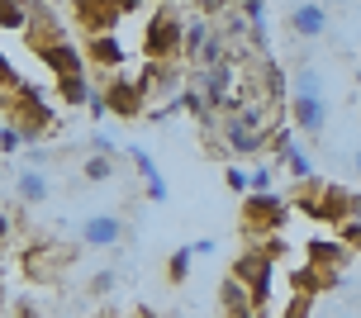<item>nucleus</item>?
I'll return each instance as SVG.
<instances>
[{"mask_svg": "<svg viewBox=\"0 0 361 318\" xmlns=\"http://www.w3.org/2000/svg\"><path fill=\"white\" fill-rule=\"evenodd\" d=\"M29 5V24H24V43H29V53H48L57 43H67V24L57 19V5L48 0H24Z\"/></svg>", "mask_w": 361, "mask_h": 318, "instance_id": "obj_4", "label": "nucleus"}, {"mask_svg": "<svg viewBox=\"0 0 361 318\" xmlns=\"http://www.w3.org/2000/svg\"><path fill=\"white\" fill-rule=\"evenodd\" d=\"M219 309H224V318H228V314H243V309H252V295H247V285L228 276V281L219 285Z\"/></svg>", "mask_w": 361, "mask_h": 318, "instance_id": "obj_18", "label": "nucleus"}, {"mask_svg": "<svg viewBox=\"0 0 361 318\" xmlns=\"http://www.w3.org/2000/svg\"><path fill=\"white\" fill-rule=\"evenodd\" d=\"M100 95H105V105H109L114 119H138V114H147V90L138 86V76L114 71V81L100 86Z\"/></svg>", "mask_w": 361, "mask_h": 318, "instance_id": "obj_6", "label": "nucleus"}, {"mask_svg": "<svg viewBox=\"0 0 361 318\" xmlns=\"http://www.w3.org/2000/svg\"><path fill=\"white\" fill-rule=\"evenodd\" d=\"M24 24H29V5L24 0H0V29L5 34H24Z\"/></svg>", "mask_w": 361, "mask_h": 318, "instance_id": "obj_20", "label": "nucleus"}, {"mask_svg": "<svg viewBox=\"0 0 361 318\" xmlns=\"http://www.w3.org/2000/svg\"><path fill=\"white\" fill-rule=\"evenodd\" d=\"M15 195L19 200H24V204H48V200H53V181L43 176V171H38V166H24V171H19L15 176Z\"/></svg>", "mask_w": 361, "mask_h": 318, "instance_id": "obj_15", "label": "nucleus"}, {"mask_svg": "<svg viewBox=\"0 0 361 318\" xmlns=\"http://www.w3.org/2000/svg\"><path fill=\"white\" fill-rule=\"evenodd\" d=\"M10 114H15V128L24 133V142H34V138H43L48 128H53V109H48V100H43V90H34V86H19L10 100Z\"/></svg>", "mask_w": 361, "mask_h": 318, "instance_id": "obj_3", "label": "nucleus"}, {"mask_svg": "<svg viewBox=\"0 0 361 318\" xmlns=\"http://www.w3.org/2000/svg\"><path fill=\"white\" fill-rule=\"evenodd\" d=\"M209 19H185V48H180V57L195 67V57H200V48H204V38H209Z\"/></svg>", "mask_w": 361, "mask_h": 318, "instance_id": "obj_19", "label": "nucleus"}, {"mask_svg": "<svg viewBox=\"0 0 361 318\" xmlns=\"http://www.w3.org/2000/svg\"><path fill=\"white\" fill-rule=\"evenodd\" d=\"M271 181H276V171H271V166H252V171H247V195H267Z\"/></svg>", "mask_w": 361, "mask_h": 318, "instance_id": "obj_27", "label": "nucleus"}, {"mask_svg": "<svg viewBox=\"0 0 361 318\" xmlns=\"http://www.w3.org/2000/svg\"><path fill=\"white\" fill-rule=\"evenodd\" d=\"M124 219L119 214H90L81 224V247H119L124 243Z\"/></svg>", "mask_w": 361, "mask_h": 318, "instance_id": "obj_8", "label": "nucleus"}, {"mask_svg": "<svg viewBox=\"0 0 361 318\" xmlns=\"http://www.w3.org/2000/svg\"><path fill=\"white\" fill-rule=\"evenodd\" d=\"M338 318H352V314H338Z\"/></svg>", "mask_w": 361, "mask_h": 318, "instance_id": "obj_42", "label": "nucleus"}, {"mask_svg": "<svg viewBox=\"0 0 361 318\" xmlns=\"http://www.w3.org/2000/svg\"><path fill=\"white\" fill-rule=\"evenodd\" d=\"M43 67L53 71V81H57V76H86L90 62H86V48H76L72 38H67V43H57V48L43 53Z\"/></svg>", "mask_w": 361, "mask_h": 318, "instance_id": "obj_12", "label": "nucleus"}, {"mask_svg": "<svg viewBox=\"0 0 361 318\" xmlns=\"http://www.w3.org/2000/svg\"><path fill=\"white\" fill-rule=\"evenodd\" d=\"M228 276L247 285V295H252V309H267L271 285H276V262H271L267 252L247 247V252H243V257L233 262V271H228Z\"/></svg>", "mask_w": 361, "mask_h": 318, "instance_id": "obj_5", "label": "nucleus"}, {"mask_svg": "<svg viewBox=\"0 0 361 318\" xmlns=\"http://www.w3.org/2000/svg\"><path fill=\"white\" fill-rule=\"evenodd\" d=\"M24 86V76H19V67L10 62V57L0 53V90H19Z\"/></svg>", "mask_w": 361, "mask_h": 318, "instance_id": "obj_28", "label": "nucleus"}, {"mask_svg": "<svg viewBox=\"0 0 361 318\" xmlns=\"http://www.w3.org/2000/svg\"><path fill=\"white\" fill-rule=\"evenodd\" d=\"M90 119H105V114H109V105H105V95H100V90H95V95H90Z\"/></svg>", "mask_w": 361, "mask_h": 318, "instance_id": "obj_34", "label": "nucleus"}, {"mask_svg": "<svg viewBox=\"0 0 361 318\" xmlns=\"http://www.w3.org/2000/svg\"><path fill=\"white\" fill-rule=\"evenodd\" d=\"M214 318H224V314H214Z\"/></svg>", "mask_w": 361, "mask_h": 318, "instance_id": "obj_43", "label": "nucleus"}, {"mask_svg": "<svg viewBox=\"0 0 361 318\" xmlns=\"http://www.w3.org/2000/svg\"><path fill=\"white\" fill-rule=\"evenodd\" d=\"M281 318H314V295H290L286 300V309H281Z\"/></svg>", "mask_w": 361, "mask_h": 318, "instance_id": "obj_24", "label": "nucleus"}, {"mask_svg": "<svg viewBox=\"0 0 361 318\" xmlns=\"http://www.w3.org/2000/svg\"><path fill=\"white\" fill-rule=\"evenodd\" d=\"M86 62H90L95 71H119V67L128 62L119 34H95V38H86Z\"/></svg>", "mask_w": 361, "mask_h": 318, "instance_id": "obj_11", "label": "nucleus"}, {"mask_svg": "<svg viewBox=\"0 0 361 318\" xmlns=\"http://www.w3.org/2000/svg\"><path fill=\"white\" fill-rule=\"evenodd\" d=\"M347 262H352V252L343 247V238H314L309 243V266H319L328 276H343Z\"/></svg>", "mask_w": 361, "mask_h": 318, "instance_id": "obj_13", "label": "nucleus"}, {"mask_svg": "<svg viewBox=\"0 0 361 318\" xmlns=\"http://www.w3.org/2000/svg\"><path fill=\"white\" fill-rule=\"evenodd\" d=\"M190 257H195L190 247H176L171 257H166V281H171V285H185V281H190Z\"/></svg>", "mask_w": 361, "mask_h": 318, "instance_id": "obj_22", "label": "nucleus"}, {"mask_svg": "<svg viewBox=\"0 0 361 318\" xmlns=\"http://www.w3.org/2000/svg\"><path fill=\"white\" fill-rule=\"evenodd\" d=\"M100 86H90V71L86 76H57V100L62 105H90V95Z\"/></svg>", "mask_w": 361, "mask_h": 318, "instance_id": "obj_17", "label": "nucleus"}, {"mask_svg": "<svg viewBox=\"0 0 361 318\" xmlns=\"http://www.w3.org/2000/svg\"><path fill=\"white\" fill-rule=\"evenodd\" d=\"M48 5H62V0H48Z\"/></svg>", "mask_w": 361, "mask_h": 318, "instance_id": "obj_41", "label": "nucleus"}, {"mask_svg": "<svg viewBox=\"0 0 361 318\" xmlns=\"http://www.w3.org/2000/svg\"><path fill=\"white\" fill-rule=\"evenodd\" d=\"M290 224V200L286 195H247L243 200V219H238V228H243V238L247 243H262V238H276V233Z\"/></svg>", "mask_w": 361, "mask_h": 318, "instance_id": "obj_2", "label": "nucleus"}, {"mask_svg": "<svg viewBox=\"0 0 361 318\" xmlns=\"http://www.w3.org/2000/svg\"><path fill=\"white\" fill-rule=\"evenodd\" d=\"M290 119L300 133H314L324 138V124H328V100L324 95H290Z\"/></svg>", "mask_w": 361, "mask_h": 318, "instance_id": "obj_9", "label": "nucleus"}, {"mask_svg": "<svg viewBox=\"0 0 361 318\" xmlns=\"http://www.w3.org/2000/svg\"><path fill=\"white\" fill-rule=\"evenodd\" d=\"M238 15L247 19V29H267V0H243Z\"/></svg>", "mask_w": 361, "mask_h": 318, "instance_id": "obj_26", "label": "nucleus"}, {"mask_svg": "<svg viewBox=\"0 0 361 318\" xmlns=\"http://www.w3.org/2000/svg\"><path fill=\"white\" fill-rule=\"evenodd\" d=\"M290 166V176H295V185H300V181H314V161H309V152L305 147H300V142H290L286 147V157H281Z\"/></svg>", "mask_w": 361, "mask_h": 318, "instance_id": "obj_21", "label": "nucleus"}, {"mask_svg": "<svg viewBox=\"0 0 361 318\" xmlns=\"http://www.w3.org/2000/svg\"><path fill=\"white\" fill-rule=\"evenodd\" d=\"M138 318H143V314H138Z\"/></svg>", "mask_w": 361, "mask_h": 318, "instance_id": "obj_44", "label": "nucleus"}, {"mask_svg": "<svg viewBox=\"0 0 361 318\" xmlns=\"http://www.w3.org/2000/svg\"><path fill=\"white\" fill-rule=\"evenodd\" d=\"M19 142H24V133H19L15 124H5V128H0V152H19Z\"/></svg>", "mask_w": 361, "mask_h": 318, "instance_id": "obj_31", "label": "nucleus"}, {"mask_svg": "<svg viewBox=\"0 0 361 318\" xmlns=\"http://www.w3.org/2000/svg\"><path fill=\"white\" fill-rule=\"evenodd\" d=\"M114 5H119L124 15H133V10H143V0H114Z\"/></svg>", "mask_w": 361, "mask_h": 318, "instance_id": "obj_37", "label": "nucleus"}, {"mask_svg": "<svg viewBox=\"0 0 361 318\" xmlns=\"http://www.w3.org/2000/svg\"><path fill=\"white\" fill-rule=\"evenodd\" d=\"M190 252H195V257H214V238H200V243H190Z\"/></svg>", "mask_w": 361, "mask_h": 318, "instance_id": "obj_35", "label": "nucleus"}, {"mask_svg": "<svg viewBox=\"0 0 361 318\" xmlns=\"http://www.w3.org/2000/svg\"><path fill=\"white\" fill-rule=\"evenodd\" d=\"M180 48H185V19L176 15L171 0H162L143 29V57L147 62H171V57H180Z\"/></svg>", "mask_w": 361, "mask_h": 318, "instance_id": "obj_1", "label": "nucleus"}, {"mask_svg": "<svg viewBox=\"0 0 361 318\" xmlns=\"http://www.w3.org/2000/svg\"><path fill=\"white\" fill-rule=\"evenodd\" d=\"M128 161L138 166V176H143V185H147V200H152V204H162V200H166V185H162V171H157V161L147 157L143 147H133V142H128Z\"/></svg>", "mask_w": 361, "mask_h": 318, "instance_id": "obj_16", "label": "nucleus"}, {"mask_svg": "<svg viewBox=\"0 0 361 318\" xmlns=\"http://www.w3.org/2000/svg\"><path fill=\"white\" fill-rule=\"evenodd\" d=\"M295 95H324V81L314 67H300L295 71Z\"/></svg>", "mask_w": 361, "mask_h": 318, "instance_id": "obj_25", "label": "nucleus"}, {"mask_svg": "<svg viewBox=\"0 0 361 318\" xmlns=\"http://www.w3.org/2000/svg\"><path fill=\"white\" fill-rule=\"evenodd\" d=\"M352 166H357V171H361V152H357V161H352Z\"/></svg>", "mask_w": 361, "mask_h": 318, "instance_id": "obj_40", "label": "nucleus"}, {"mask_svg": "<svg viewBox=\"0 0 361 318\" xmlns=\"http://www.w3.org/2000/svg\"><path fill=\"white\" fill-rule=\"evenodd\" d=\"M224 181H228V190L247 195V176H243V171H238V166H228V171H224Z\"/></svg>", "mask_w": 361, "mask_h": 318, "instance_id": "obj_32", "label": "nucleus"}, {"mask_svg": "<svg viewBox=\"0 0 361 318\" xmlns=\"http://www.w3.org/2000/svg\"><path fill=\"white\" fill-rule=\"evenodd\" d=\"M228 318H257V309H243V314H228Z\"/></svg>", "mask_w": 361, "mask_h": 318, "instance_id": "obj_39", "label": "nucleus"}, {"mask_svg": "<svg viewBox=\"0 0 361 318\" xmlns=\"http://www.w3.org/2000/svg\"><path fill=\"white\" fill-rule=\"evenodd\" d=\"M114 285H119V276H114V271H95V276H90V295H109Z\"/></svg>", "mask_w": 361, "mask_h": 318, "instance_id": "obj_30", "label": "nucleus"}, {"mask_svg": "<svg viewBox=\"0 0 361 318\" xmlns=\"http://www.w3.org/2000/svg\"><path fill=\"white\" fill-rule=\"evenodd\" d=\"M81 176L95 181V185H100V181H109V176H114V157H105V152H90V157L81 161Z\"/></svg>", "mask_w": 361, "mask_h": 318, "instance_id": "obj_23", "label": "nucleus"}, {"mask_svg": "<svg viewBox=\"0 0 361 318\" xmlns=\"http://www.w3.org/2000/svg\"><path fill=\"white\" fill-rule=\"evenodd\" d=\"M72 19L86 29V38H95V34H114L124 10L114 0H72Z\"/></svg>", "mask_w": 361, "mask_h": 318, "instance_id": "obj_7", "label": "nucleus"}, {"mask_svg": "<svg viewBox=\"0 0 361 318\" xmlns=\"http://www.w3.org/2000/svg\"><path fill=\"white\" fill-rule=\"evenodd\" d=\"M352 219H361V195H352Z\"/></svg>", "mask_w": 361, "mask_h": 318, "instance_id": "obj_38", "label": "nucleus"}, {"mask_svg": "<svg viewBox=\"0 0 361 318\" xmlns=\"http://www.w3.org/2000/svg\"><path fill=\"white\" fill-rule=\"evenodd\" d=\"M338 238H343V247H347V252H361V219H347Z\"/></svg>", "mask_w": 361, "mask_h": 318, "instance_id": "obj_29", "label": "nucleus"}, {"mask_svg": "<svg viewBox=\"0 0 361 318\" xmlns=\"http://www.w3.org/2000/svg\"><path fill=\"white\" fill-rule=\"evenodd\" d=\"M286 29L295 38H324L328 34V10L319 5V0H305V5H295L286 15Z\"/></svg>", "mask_w": 361, "mask_h": 318, "instance_id": "obj_10", "label": "nucleus"}, {"mask_svg": "<svg viewBox=\"0 0 361 318\" xmlns=\"http://www.w3.org/2000/svg\"><path fill=\"white\" fill-rule=\"evenodd\" d=\"M228 5H243V0H200V10H204L209 19H214V15H224Z\"/></svg>", "mask_w": 361, "mask_h": 318, "instance_id": "obj_33", "label": "nucleus"}, {"mask_svg": "<svg viewBox=\"0 0 361 318\" xmlns=\"http://www.w3.org/2000/svg\"><path fill=\"white\" fill-rule=\"evenodd\" d=\"M67 262H72V247H62V252L57 247H34L24 257V276H29V281H53Z\"/></svg>", "mask_w": 361, "mask_h": 318, "instance_id": "obj_14", "label": "nucleus"}, {"mask_svg": "<svg viewBox=\"0 0 361 318\" xmlns=\"http://www.w3.org/2000/svg\"><path fill=\"white\" fill-rule=\"evenodd\" d=\"M10 233H15V224H10V214H0V247L10 243Z\"/></svg>", "mask_w": 361, "mask_h": 318, "instance_id": "obj_36", "label": "nucleus"}]
</instances>
